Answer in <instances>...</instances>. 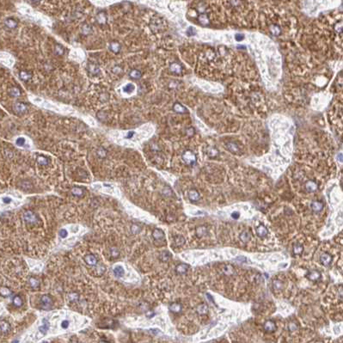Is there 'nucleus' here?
I'll return each instance as SVG.
<instances>
[{
  "mask_svg": "<svg viewBox=\"0 0 343 343\" xmlns=\"http://www.w3.org/2000/svg\"><path fill=\"white\" fill-rule=\"evenodd\" d=\"M181 158L182 160L187 164V165H194L196 164V156L195 154L192 152V151H185L182 155H181Z\"/></svg>",
  "mask_w": 343,
  "mask_h": 343,
  "instance_id": "1",
  "label": "nucleus"
},
{
  "mask_svg": "<svg viewBox=\"0 0 343 343\" xmlns=\"http://www.w3.org/2000/svg\"><path fill=\"white\" fill-rule=\"evenodd\" d=\"M53 305V298L49 295H43L41 298V308L44 311L52 310Z\"/></svg>",
  "mask_w": 343,
  "mask_h": 343,
  "instance_id": "2",
  "label": "nucleus"
},
{
  "mask_svg": "<svg viewBox=\"0 0 343 343\" xmlns=\"http://www.w3.org/2000/svg\"><path fill=\"white\" fill-rule=\"evenodd\" d=\"M28 110V107L25 103L22 102V101H16L13 104V111L16 114H23L27 112Z\"/></svg>",
  "mask_w": 343,
  "mask_h": 343,
  "instance_id": "3",
  "label": "nucleus"
},
{
  "mask_svg": "<svg viewBox=\"0 0 343 343\" xmlns=\"http://www.w3.org/2000/svg\"><path fill=\"white\" fill-rule=\"evenodd\" d=\"M23 219L27 223H30V224H35L39 220L37 215L34 212L29 211V210L26 211L23 213Z\"/></svg>",
  "mask_w": 343,
  "mask_h": 343,
  "instance_id": "4",
  "label": "nucleus"
},
{
  "mask_svg": "<svg viewBox=\"0 0 343 343\" xmlns=\"http://www.w3.org/2000/svg\"><path fill=\"white\" fill-rule=\"evenodd\" d=\"M151 28L154 32L159 31L161 28H164V21L161 20L160 18H156L152 20L151 22Z\"/></svg>",
  "mask_w": 343,
  "mask_h": 343,
  "instance_id": "5",
  "label": "nucleus"
},
{
  "mask_svg": "<svg viewBox=\"0 0 343 343\" xmlns=\"http://www.w3.org/2000/svg\"><path fill=\"white\" fill-rule=\"evenodd\" d=\"M152 237L156 240V241H163L164 239V231H162L161 229L156 228L152 231Z\"/></svg>",
  "mask_w": 343,
  "mask_h": 343,
  "instance_id": "6",
  "label": "nucleus"
},
{
  "mask_svg": "<svg viewBox=\"0 0 343 343\" xmlns=\"http://www.w3.org/2000/svg\"><path fill=\"white\" fill-rule=\"evenodd\" d=\"M84 259H85V261L86 264L89 265V266H95L97 264V259L94 255L88 254L85 256Z\"/></svg>",
  "mask_w": 343,
  "mask_h": 343,
  "instance_id": "7",
  "label": "nucleus"
},
{
  "mask_svg": "<svg viewBox=\"0 0 343 343\" xmlns=\"http://www.w3.org/2000/svg\"><path fill=\"white\" fill-rule=\"evenodd\" d=\"M187 269H188V266H187V264L181 263V264H179L178 266H176V267H175V273H176L177 274H179V275H182V274H185V273H187Z\"/></svg>",
  "mask_w": 343,
  "mask_h": 343,
  "instance_id": "8",
  "label": "nucleus"
},
{
  "mask_svg": "<svg viewBox=\"0 0 343 343\" xmlns=\"http://www.w3.org/2000/svg\"><path fill=\"white\" fill-rule=\"evenodd\" d=\"M0 329L2 334H7L10 330V324L5 321V320H1L0 322Z\"/></svg>",
  "mask_w": 343,
  "mask_h": 343,
  "instance_id": "9",
  "label": "nucleus"
},
{
  "mask_svg": "<svg viewBox=\"0 0 343 343\" xmlns=\"http://www.w3.org/2000/svg\"><path fill=\"white\" fill-rule=\"evenodd\" d=\"M88 71L90 74L92 75H96L100 72L99 66L95 65V63H89L88 64Z\"/></svg>",
  "mask_w": 343,
  "mask_h": 343,
  "instance_id": "10",
  "label": "nucleus"
},
{
  "mask_svg": "<svg viewBox=\"0 0 343 343\" xmlns=\"http://www.w3.org/2000/svg\"><path fill=\"white\" fill-rule=\"evenodd\" d=\"M305 189L309 193L315 192L317 189V184L314 181H308L305 184Z\"/></svg>",
  "mask_w": 343,
  "mask_h": 343,
  "instance_id": "11",
  "label": "nucleus"
},
{
  "mask_svg": "<svg viewBox=\"0 0 343 343\" xmlns=\"http://www.w3.org/2000/svg\"><path fill=\"white\" fill-rule=\"evenodd\" d=\"M71 193H72V194L73 196H76V197H82V196L84 195V193H85V190H84V188L79 187H73L71 189Z\"/></svg>",
  "mask_w": 343,
  "mask_h": 343,
  "instance_id": "12",
  "label": "nucleus"
},
{
  "mask_svg": "<svg viewBox=\"0 0 343 343\" xmlns=\"http://www.w3.org/2000/svg\"><path fill=\"white\" fill-rule=\"evenodd\" d=\"M170 71L173 73H175V74H180L181 72V71H182V67L181 66L180 64H178L176 62H174V63H172L170 66Z\"/></svg>",
  "mask_w": 343,
  "mask_h": 343,
  "instance_id": "13",
  "label": "nucleus"
},
{
  "mask_svg": "<svg viewBox=\"0 0 343 343\" xmlns=\"http://www.w3.org/2000/svg\"><path fill=\"white\" fill-rule=\"evenodd\" d=\"M109 49L114 53H119L120 49H121V46L117 41H112L109 44Z\"/></svg>",
  "mask_w": 343,
  "mask_h": 343,
  "instance_id": "14",
  "label": "nucleus"
},
{
  "mask_svg": "<svg viewBox=\"0 0 343 343\" xmlns=\"http://www.w3.org/2000/svg\"><path fill=\"white\" fill-rule=\"evenodd\" d=\"M95 19H96V22H97L99 24H101V25L105 24V23L107 22V16H106V14H105L104 12H102V11L99 12V13L96 15Z\"/></svg>",
  "mask_w": 343,
  "mask_h": 343,
  "instance_id": "15",
  "label": "nucleus"
},
{
  "mask_svg": "<svg viewBox=\"0 0 343 343\" xmlns=\"http://www.w3.org/2000/svg\"><path fill=\"white\" fill-rule=\"evenodd\" d=\"M264 329L267 332H273L276 329V325L273 321H267L264 324Z\"/></svg>",
  "mask_w": 343,
  "mask_h": 343,
  "instance_id": "16",
  "label": "nucleus"
},
{
  "mask_svg": "<svg viewBox=\"0 0 343 343\" xmlns=\"http://www.w3.org/2000/svg\"><path fill=\"white\" fill-rule=\"evenodd\" d=\"M320 260L324 266H329L332 260V258L329 254H322L320 256Z\"/></svg>",
  "mask_w": 343,
  "mask_h": 343,
  "instance_id": "17",
  "label": "nucleus"
},
{
  "mask_svg": "<svg viewBox=\"0 0 343 343\" xmlns=\"http://www.w3.org/2000/svg\"><path fill=\"white\" fill-rule=\"evenodd\" d=\"M4 24H5V26H6L7 28L12 29V28H16V26H17V22H16L15 19H13V18H8V19H6V20L4 21Z\"/></svg>",
  "mask_w": 343,
  "mask_h": 343,
  "instance_id": "18",
  "label": "nucleus"
},
{
  "mask_svg": "<svg viewBox=\"0 0 343 343\" xmlns=\"http://www.w3.org/2000/svg\"><path fill=\"white\" fill-rule=\"evenodd\" d=\"M129 77L133 79H139L142 77V72L139 70L137 69H133L129 72Z\"/></svg>",
  "mask_w": 343,
  "mask_h": 343,
  "instance_id": "19",
  "label": "nucleus"
},
{
  "mask_svg": "<svg viewBox=\"0 0 343 343\" xmlns=\"http://www.w3.org/2000/svg\"><path fill=\"white\" fill-rule=\"evenodd\" d=\"M188 198L191 201H197L200 199V194L196 190L192 189L188 192Z\"/></svg>",
  "mask_w": 343,
  "mask_h": 343,
  "instance_id": "20",
  "label": "nucleus"
},
{
  "mask_svg": "<svg viewBox=\"0 0 343 343\" xmlns=\"http://www.w3.org/2000/svg\"><path fill=\"white\" fill-rule=\"evenodd\" d=\"M308 278H309V279L311 280V281H317L318 279H320L321 274H320L319 272L314 270V271H311V272L308 274Z\"/></svg>",
  "mask_w": 343,
  "mask_h": 343,
  "instance_id": "21",
  "label": "nucleus"
},
{
  "mask_svg": "<svg viewBox=\"0 0 343 343\" xmlns=\"http://www.w3.org/2000/svg\"><path fill=\"white\" fill-rule=\"evenodd\" d=\"M113 272H114V275L117 276V277H122V276L125 274V270H124V268H123L122 266H116V267H114V269H113Z\"/></svg>",
  "mask_w": 343,
  "mask_h": 343,
  "instance_id": "22",
  "label": "nucleus"
},
{
  "mask_svg": "<svg viewBox=\"0 0 343 343\" xmlns=\"http://www.w3.org/2000/svg\"><path fill=\"white\" fill-rule=\"evenodd\" d=\"M323 208V204L320 201H313L311 203V209L316 212H320Z\"/></svg>",
  "mask_w": 343,
  "mask_h": 343,
  "instance_id": "23",
  "label": "nucleus"
},
{
  "mask_svg": "<svg viewBox=\"0 0 343 343\" xmlns=\"http://www.w3.org/2000/svg\"><path fill=\"white\" fill-rule=\"evenodd\" d=\"M256 231V233H257L258 236H259V237H266V236L267 235V233H268L267 229L266 227L262 226V225L258 226Z\"/></svg>",
  "mask_w": 343,
  "mask_h": 343,
  "instance_id": "24",
  "label": "nucleus"
},
{
  "mask_svg": "<svg viewBox=\"0 0 343 343\" xmlns=\"http://www.w3.org/2000/svg\"><path fill=\"white\" fill-rule=\"evenodd\" d=\"M8 93H9V95L10 96H13V97H17V96H19L21 95L20 89L18 88H16V87H11L10 89H8Z\"/></svg>",
  "mask_w": 343,
  "mask_h": 343,
  "instance_id": "25",
  "label": "nucleus"
},
{
  "mask_svg": "<svg viewBox=\"0 0 343 343\" xmlns=\"http://www.w3.org/2000/svg\"><path fill=\"white\" fill-rule=\"evenodd\" d=\"M173 109H174L175 112L179 113V114H183V113L186 112V108H185L181 103H179V102H175V103L174 104Z\"/></svg>",
  "mask_w": 343,
  "mask_h": 343,
  "instance_id": "26",
  "label": "nucleus"
},
{
  "mask_svg": "<svg viewBox=\"0 0 343 343\" xmlns=\"http://www.w3.org/2000/svg\"><path fill=\"white\" fill-rule=\"evenodd\" d=\"M42 325L39 328V329H40V331L43 334V335H46L47 334V330H48V329H49V323H48V321H47L46 319H43L42 320Z\"/></svg>",
  "mask_w": 343,
  "mask_h": 343,
  "instance_id": "27",
  "label": "nucleus"
},
{
  "mask_svg": "<svg viewBox=\"0 0 343 343\" xmlns=\"http://www.w3.org/2000/svg\"><path fill=\"white\" fill-rule=\"evenodd\" d=\"M181 304L179 303H173L170 305V310L174 313H179L181 311Z\"/></svg>",
  "mask_w": 343,
  "mask_h": 343,
  "instance_id": "28",
  "label": "nucleus"
},
{
  "mask_svg": "<svg viewBox=\"0 0 343 343\" xmlns=\"http://www.w3.org/2000/svg\"><path fill=\"white\" fill-rule=\"evenodd\" d=\"M11 294H12V292H11L8 287H5V286H2V287H1V289H0V295H1L2 297H4V298L9 297Z\"/></svg>",
  "mask_w": 343,
  "mask_h": 343,
  "instance_id": "29",
  "label": "nucleus"
},
{
  "mask_svg": "<svg viewBox=\"0 0 343 343\" xmlns=\"http://www.w3.org/2000/svg\"><path fill=\"white\" fill-rule=\"evenodd\" d=\"M36 161H37V163H38L39 164L43 165V166L47 165L48 163H49V160L47 159V158H46V157H44V156H38L37 158H36Z\"/></svg>",
  "mask_w": 343,
  "mask_h": 343,
  "instance_id": "30",
  "label": "nucleus"
},
{
  "mask_svg": "<svg viewBox=\"0 0 343 343\" xmlns=\"http://www.w3.org/2000/svg\"><path fill=\"white\" fill-rule=\"evenodd\" d=\"M198 19H199L200 23L202 24V25H204V26L209 24V19H208V16H207L206 14H201V15H200V16H199Z\"/></svg>",
  "mask_w": 343,
  "mask_h": 343,
  "instance_id": "31",
  "label": "nucleus"
},
{
  "mask_svg": "<svg viewBox=\"0 0 343 343\" xmlns=\"http://www.w3.org/2000/svg\"><path fill=\"white\" fill-rule=\"evenodd\" d=\"M207 311H208V307L206 304H202L199 305V307L197 308V312L200 315H205L207 313Z\"/></svg>",
  "mask_w": 343,
  "mask_h": 343,
  "instance_id": "32",
  "label": "nucleus"
},
{
  "mask_svg": "<svg viewBox=\"0 0 343 343\" xmlns=\"http://www.w3.org/2000/svg\"><path fill=\"white\" fill-rule=\"evenodd\" d=\"M28 283H29L30 286H31L32 288H34V289H35V288H38V287H39V285H40V282H39V280H38L37 279L34 278V277H30V278H29V279H28Z\"/></svg>",
  "mask_w": 343,
  "mask_h": 343,
  "instance_id": "33",
  "label": "nucleus"
},
{
  "mask_svg": "<svg viewBox=\"0 0 343 343\" xmlns=\"http://www.w3.org/2000/svg\"><path fill=\"white\" fill-rule=\"evenodd\" d=\"M22 304H23L22 298L19 295H16L13 298V304L16 307H21L22 305Z\"/></svg>",
  "mask_w": 343,
  "mask_h": 343,
  "instance_id": "34",
  "label": "nucleus"
},
{
  "mask_svg": "<svg viewBox=\"0 0 343 343\" xmlns=\"http://www.w3.org/2000/svg\"><path fill=\"white\" fill-rule=\"evenodd\" d=\"M206 232H207V229L205 226H200V227L196 228V234L199 237H203L205 234H206Z\"/></svg>",
  "mask_w": 343,
  "mask_h": 343,
  "instance_id": "35",
  "label": "nucleus"
},
{
  "mask_svg": "<svg viewBox=\"0 0 343 343\" xmlns=\"http://www.w3.org/2000/svg\"><path fill=\"white\" fill-rule=\"evenodd\" d=\"M174 242L177 246H182L185 244V238L181 236H175L174 237Z\"/></svg>",
  "mask_w": 343,
  "mask_h": 343,
  "instance_id": "36",
  "label": "nucleus"
},
{
  "mask_svg": "<svg viewBox=\"0 0 343 343\" xmlns=\"http://www.w3.org/2000/svg\"><path fill=\"white\" fill-rule=\"evenodd\" d=\"M134 89H135V86H134L133 84H127V85L124 86L123 89H122L123 92L127 93V94H130V93L133 92Z\"/></svg>",
  "mask_w": 343,
  "mask_h": 343,
  "instance_id": "37",
  "label": "nucleus"
},
{
  "mask_svg": "<svg viewBox=\"0 0 343 343\" xmlns=\"http://www.w3.org/2000/svg\"><path fill=\"white\" fill-rule=\"evenodd\" d=\"M96 154H97V156H98L100 158H106V156H107V151H106L104 148H102V147H100V148H98V149H97V151H96Z\"/></svg>",
  "mask_w": 343,
  "mask_h": 343,
  "instance_id": "38",
  "label": "nucleus"
},
{
  "mask_svg": "<svg viewBox=\"0 0 343 343\" xmlns=\"http://www.w3.org/2000/svg\"><path fill=\"white\" fill-rule=\"evenodd\" d=\"M170 254L168 251H164V252L161 253L159 259H160L161 261L164 262V261H168L170 260Z\"/></svg>",
  "mask_w": 343,
  "mask_h": 343,
  "instance_id": "39",
  "label": "nucleus"
},
{
  "mask_svg": "<svg viewBox=\"0 0 343 343\" xmlns=\"http://www.w3.org/2000/svg\"><path fill=\"white\" fill-rule=\"evenodd\" d=\"M303 250H304V249H303V246H302V245H300L299 244H295V245H294V248H293V253H294L295 255H300V254H302Z\"/></svg>",
  "mask_w": 343,
  "mask_h": 343,
  "instance_id": "40",
  "label": "nucleus"
},
{
  "mask_svg": "<svg viewBox=\"0 0 343 343\" xmlns=\"http://www.w3.org/2000/svg\"><path fill=\"white\" fill-rule=\"evenodd\" d=\"M20 78H21L22 80H23V81H27V80H28V79L31 78V74L28 73V72H27L22 71V72H20Z\"/></svg>",
  "mask_w": 343,
  "mask_h": 343,
  "instance_id": "41",
  "label": "nucleus"
},
{
  "mask_svg": "<svg viewBox=\"0 0 343 343\" xmlns=\"http://www.w3.org/2000/svg\"><path fill=\"white\" fill-rule=\"evenodd\" d=\"M131 231H132V233L134 234V235L139 234V233L141 231V227H140L139 225H136V224H133V225H132V226H131Z\"/></svg>",
  "mask_w": 343,
  "mask_h": 343,
  "instance_id": "42",
  "label": "nucleus"
},
{
  "mask_svg": "<svg viewBox=\"0 0 343 343\" xmlns=\"http://www.w3.org/2000/svg\"><path fill=\"white\" fill-rule=\"evenodd\" d=\"M110 254H111L112 257L118 258L120 256V250L116 247H112V248H110Z\"/></svg>",
  "mask_w": 343,
  "mask_h": 343,
  "instance_id": "43",
  "label": "nucleus"
},
{
  "mask_svg": "<svg viewBox=\"0 0 343 343\" xmlns=\"http://www.w3.org/2000/svg\"><path fill=\"white\" fill-rule=\"evenodd\" d=\"M270 31H271V33L273 35H278L280 33V28L278 26H276V25H271L270 26Z\"/></svg>",
  "mask_w": 343,
  "mask_h": 343,
  "instance_id": "44",
  "label": "nucleus"
},
{
  "mask_svg": "<svg viewBox=\"0 0 343 343\" xmlns=\"http://www.w3.org/2000/svg\"><path fill=\"white\" fill-rule=\"evenodd\" d=\"M54 52H55V53L58 54V55H62V54L64 53V52H65V49H64V47H63L62 46H60V45H56V46H55V48H54Z\"/></svg>",
  "mask_w": 343,
  "mask_h": 343,
  "instance_id": "45",
  "label": "nucleus"
},
{
  "mask_svg": "<svg viewBox=\"0 0 343 343\" xmlns=\"http://www.w3.org/2000/svg\"><path fill=\"white\" fill-rule=\"evenodd\" d=\"M273 289H275V290H279V289L282 288L283 285H282V283H281L280 281H279V280H274V281L273 282Z\"/></svg>",
  "mask_w": 343,
  "mask_h": 343,
  "instance_id": "46",
  "label": "nucleus"
},
{
  "mask_svg": "<svg viewBox=\"0 0 343 343\" xmlns=\"http://www.w3.org/2000/svg\"><path fill=\"white\" fill-rule=\"evenodd\" d=\"M228 148H229V150H230L231 152H237L238 151V147L237 146V145H235V144H233V143L229 144V145H228Z\"/></svg>",
  "mask_w": 343,
  "mask_h": 343,
  "instance_id": "47",
  "label": "nucleus"
},
{
  "mask_svg": "<svg viewBox=\"0 0 343 343\" xmlns=\"http://www.w3.org/2000/svg\"><path fill=\"white\" fill-rule=\"evenodd\" d=\"M240 238H241L242 241L247 242V241H249V239H250V234H249L248 232H244V233L241 234Z\"/></svg>",
  "mask_w": 343,
  "mask_h": 343,
  "instance_id": "48",
  "label": "nucleus"
},
{
  "mask_svg": "<svg viewBox=\"0 0 343 343\" xmlns=\"http://www.w3.org/2000/svg\"><path fill=\"white\" fill-rule=\"evenodd\" d=\"M25 142H26V140L24 138H18L16 141V143L18 146H23L25 145Z\"/></svg>",
  "mask_w": 343,
  "mask_h": 343,
  "instance_id": "49",
  "label": "nucleus"
},
{
  "mask_svg": "<svg viewBox=\"0 0 343 343\" xmlns=\"http://www.w3.org/2000/svg\"><path fill=\"white\" fill-rule=\"evenodd\" d=\"M59 235H60V237L61 238H66V237L68 236V232H67L66 230L61 229V230L60 231V232H59Z\"/></svg>",
  "mask_w": 343,
  "mask_h": 343,
  "instance_id": "50",
  "label": "nucleus"
},
{
  "mask_svg": "<svg viewBox=\"0 0 343 343\" xmlns=\"http://www.w3.org/2000/svg\"><path fill=\"white\" fill-rule=\"evenodd\" d=\"M82 31H83V33L85 34V35H88V34H89L90 32H91V28H90V27L89 26V25H84L83 26V28H82Z\"/></svg>",
  "mask_w": 343,
  "mask_h": 343,
  "instance_id": "51",
  "label": "nucleus"
},
{
  "mask_svg": "<svg viewBox=\"0 0 343 343\" xmlns=\"http://www.w3.org/2000/svg\"><path fill=\"white\" fill-rule=\"evenodd\" d=\"M68 298H69V299H70L71 301H75V300H78V295L77 293L73 292V293H71V294L68 296Z\"/></svg>",
  "mask_w": 343,
  "mask_h": 343,
  "instance_id": "52",
  "label": "nucleus"
},
{
  "mask_svg": "<svg viewBox=\"0 0 343 343\" xmlns=\"http://www.w3.org/2000/svg\"><path fill=\"white\" fill-rule=\"evenodd\" d=\"M69 321H67V320H64L62 323H61V328L62 329H67L68 327H69Z\"/></svg>",
  "mask_w": 343,
  "mask_h": 343,
  "instance_id": "53",
  "label": "nucleus"
},
{
  "mask_svg": "<svg viewBox=\"0 0 343 343\" xmlns=\"http://www.w3.org/2000/svg\"><path fill=\"white\" fill-rule=\"evenodd\" d=\"M145 315H146V317H147L148 318H152V317H153V316L155 315V312L152 311H148L145 313Z\"/></svg>",
  "mask_w": 343,
  "mask_h": 343,
  "instance_id": "54",
  "label": "nucleus"
},
{
  "mask_svg": "<svg viewBox=\"0 0 343 343\" xmlns=\"http://www.w3.org/2000/svg\"><path fill=\"white\" fill-rule=\"evenodd\" d=\"M112 71H113L114 73H120V72H121V68L119 67V66H115L114 68H113Z\"/></svg>",
  "mask_w": 343,
  "mask_h": 343,
  "instance_id": "55",
  "label": "nucleus"
},
{
  "mask_svg": "<svg viewBox=\"0 0 343 343\" xmlns=\"http://www.w3.org/2000/svg\"><path fill=\"white\" fill-rule=\"evenodd\" d=\"M11 199L9 198V197H3V201L5 203V204H9L10 202H11Z\"/></svg>",
  "mask_w": 343,
  "mask_h": 343,
  "instance_id": "56",
  "label": "nucleus"
},
{
  "mask_svg": "<svg viewBox=\"0 0 343 343\" xmlns=\"http://www.w3.org/2000/svg\"><path fill=\"white\" fill-rule=\"evenodd\" d=\"M187 133L189 136L193 135V128H189V129H187Z\"/></svg>",
  "mask_w": 343,
  "mask_h": 343,
  "instance_id": "57",
  "label": "nucleus"
},
{
  "mask_svg": "<svg viewBox=\"0 0 343 343\" xmlns=\"http://www.w3.org/2000/svg\"><path fill=\"white\" fill-rule=\"evenodd\" d=\"M150 331L152 332V333H154V334H158V333H159V329H150Z\"/></svg>",
  "mask_w": 343,
  "mask_h": 343,
  "instance_id": "58",
  "label": "nucleus"
},
{
  "mask_svg": "<svg viewBox=\"0 0 343 343\" xmlns=\"http://www.w3.org/2000/svg\"><path fill=\"white\" fill-rule=\"evenodd\" d=\"M133 134H134V132H130V133H128V136H127V139H129V138H132L133 136Z\"/></svg>",
  "mask_w": 343,
  "mask_h": 343,
  "instance_id": "59",
  "label": "nucleus"
},
{
  "mask_svg": "<svg viewBox=\"0 0 343 343\" xmlns=\"http://www.w3.org/2000/svg\"><path fill=\"white\" fill-rule=\"evenodd\" d=\"M232 217H233L234 219H237V218H238V214H232Z\"/></svg>",
  "mask_w": 343,
  "mask_h": 343,
  "instance_id": "60",
  "label": "nucleus"
},
{
  "mask_svg": "<svg viewBox=\"0 0 343 343\" xmlns=\"http://www.w3.org/2000/svg\"><path fill=\"white\" fill-rule=\"evenodd\" d=\"M32 2H34V3H38V2H40L41 0H31Z\"/></svg>",
  "mask_w": 343,
  "mask_h": 343,
  "instance_id": "61",
  "label": "nucleus"
}]
</instances>
